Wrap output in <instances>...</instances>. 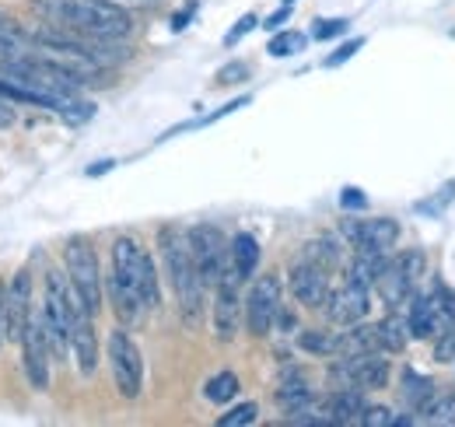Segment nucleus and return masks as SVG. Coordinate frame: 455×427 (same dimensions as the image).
I'll return each instance as SVG.
<instances>
[{"label": "nucleus", "instance_id": "f03ea898", "mask_svg": "<svg viewBox=\"0 0 455 427\" xmlns=\"http://www.w3.org/2000/svg\"><path fill=\"white\" fill-rule=\"evenodd\" d=\"M43 11L53 25L92 39H126L133 32L130 11L116 0H43Z\"/></svg>", "mask_w": 455, "mask_h": 427}, {"label": "nucleus", "instance_id": "4be33fe9", "mask_svg": "<svg viewBox=\"0 0 455 427\" xmlns=\"http://www.w3.org/2000/svg\"><path fill=\"white\" fill-rule=\"evenodd\" d=\"M375 333H379V347H382V354H403V350H406L410 329H406V319H399L396 312L386 316L382 322H375Z\"/></svg>", "mask_w": 455, "mask_h": 427}, {"label": "nucleus", "instance_id": "39448f33", "mask_svg": "<svg viewBox=\"0 0 455 427\" xmlns=\"http://www.w3.org/2000/svg\"><path fill=\"white\" fill-rule=\"evenodd\" d=\"M389 358H382V350L371 354H340L330 368V382L337 389H386L389 385Z\"/></svg>", "mask_w": 455, "mask_h": 427}, {"label": "nucleus", "instance_id": "72a5a7b5", "mask_svg": "<svg viewBox=\"0 0 455 427\" xmlns=\"http://www.w3.org/2000/svg\"><path fill=\"white\" fill-rule=\"evenodd\" d=\"M347 32V18H333V21H315L312 36L315 39H333V36H343Z\"/></svg>", "mask_w": 455, "mask_h": 427}, {"label": "nucleus", "instance_id": "dca6fc26", "mask_svg": "<svg viewBox=\"0 0 455 427\" xmlns=\"http://www.w3.org/2000/svg\"><path fill=\"white\" fill-rule=\"evenodd\" d=\"M364 410V396L361 389H337L330 392L323 403H319V414H323V424H354Z\"/></svg>", "mask_w": 455, "mask_h": 427}, {"label": "nucleus", "instance_id": "58836bf2", "mask_svg": "<svg viewBox=\"0 0 455 427\" xmlns=\"http://www.w3.org/2000/svg\"><path fill=\"white\" fill-rule=\"evenodd\" d=\"M4 294H7V284L0 280V347L7 343V302H4Z\"/></svg>", "mask_w": 455, "mask_h": 427}, {"label": "nucleus", "instance_id": "bb28decb", "mask_svg": "<svg viewBox=\"0 0 455 427\" xmlns=\"http://www.w3.org/2000/svg\"><path fill=\"white\" fill-rule=\"evenodd\" d=\"M235 392H238V375L235 372H218L207 385H204V396H207L211 403H218V407L231 403Z\"/></svg>", "mask_w": 455, "mask_h": 427}, {"label": "nucleus", "instance_id": "5701e85b", "mask_svg": "<svg viewBox=\"0 0 455 427\" xmlns=\"http://www.w3.org/2000/svg\"><path fill=\"white\" fill-rule=\"evenodd\" d=\"M399 392H403V403L413 407V410H420L424 403H431V399L438 396V392H435V382H431L427 375H417V372H410V368L403 372V389H399Z\"/></svg>", "mask_w": 455, "mask_h": 427}, {"label": "nucleus", "instance_id": "ddd939ff", "mask_svg": "<svg viewBox=\"0 0 455 427\" xmlns=\"http://www.w3.org/2000/svg\"><path fill=\"white\" fill-rule=\"evenodd\" d=\"M21 354H25V375H28V385L32 389H50V343H46V333H43V319L32 316L25 336H21Z\"/></svg>", "mask_w": 455, "mask_h": 427}, {"label": "nucleus", "instance_id": "9b49d317", "mask_svg": "<svg viewBox=\"0 0 455 427\" xmlns=\"http://www.w3.org/2000/svg\"><path fill=\"white\" fill-rule=\"evenodd\" d=\"M368 298H371V287L364 280H357V277H347L337 291H330L326 312L337 326H354V322H361L368 316V309H371Z\"/></svg>", "mask_w": 455, "mask_h": 427}, {"label": "nucleus", "instance_id": "393cba45", "mask_svg": "<svg viewBox=\"0 0 455 427\" xmlns=\"http://www.w3.org/2000/svg\"><path fill=\"white\" fill-rule=\"evenodd\" d=\"M28 46H32V36H25V32H21V25L0 11V56L25 53Z\"/></svg>", "mask_w": 455, "mask_h": 427}, {"label": "nucleus", "instance_id": "aec40b11", "mask_svg": "<svg viewBox=\"0 0 455 427\" xmlns=\"http://www.w3.org/2000/svg\"><path fill=\"white\" fill-rule=\"evenodd\" d=\"M371 350H382L375 326L354 322V326H347L340 336H337V358H340V354H371Z\"/></svg>", "mask_w": 455, "mask_h": 427}, {"label": "nucleus", "instance_id": "f704fd0d", "mask_svg": "<svg viewBox=\"0 0 455 427\" xmlns=\"http://www.w3.org/2000/svg\"><path fill=\"white\" fill-rule=\"evenodd\" d=\"M245 77H249V67L245 63H228V67L218 70V85H238Z\"/></svg>", "mask_w": 455, "mask_h": 427}, {"label": "nucleus", "instance_id": "cd10ccee", "mask_svg": "<svg viewBox=\"0 0 455 427\" xmlns=\"http://www.w3.org/2000/svg\"><path fill=\"white\" fill-rule=\"evenodd\" d=\"M298 343H301V350H308V354L337 358V336H330V333H323V329H308V333H301Z\"/></svg>", "mask_w": 455, "mask_h": 427}, {"label": "nucleus", "instance_id": "f8f14e48", "mask_svg": "<svg viewBox=\"0 0 455 427\" xmlns=\"http://www.w3.org/2000/svg\"><path fill=\"white\" fill-rule=\"evenodd\" d=\"M287 287H291V294H294L298 305H305V309H326V298H330V270L312 263V260H301L298 267H291Z\"/></svg>", "mask_w": 455, "mask_h": 427}, {"label": "nucleus", "instance_id": "a19ab883", "mask_svg": "<svg viewBox=\"0 0 455 427\" xmlns=\"http://www.w3.org/2000/svg\"><path fill=\"white\" fill-rule=\"evenodd\" d=\"M287 14H291V4H284V7L277 11V14H270V18L263 21V25H267V28H281V25L287 21Z\"/></svg>", "mask_w": 455, "mask_h": 427}, {"label": "nucleus", "instance_id": "412c9836", "mask_svg": "<svg viewBox=\"0 0 455 427\" xmlns=\"http://www.w3.org/2000/svg\"><path fill=\"white\" fill-rule=\"evenodd\" d=\"M406 329L413 340H427L435 333V312L427 294H410V312H406Z\"/></svg>", "mask_w": 455, "mask_h": 427}, {"label": "nucleus", "instance_id": "f257e3e1", "mask_svg": "<svg viewBox=\"0 0 455 427\" xmlns=\"http://www.w3.org/2000/svg\"><path fill=\"white\" fill-rule=\"evenodd\" d=\"M158 246H162V260H165V273H169L172 280V291L179 298L182 322L189 329H196L200 319H204V309H207V284H204L200 270L193 263L189 235L182 228H162L158 231Z\"/></svg>", "mask_w": 455, "mask_h": 427}, {"label": "nucleus", "instance_id": "e433bc0d", "mask_svg": "<svg viewBox=\"0 0 455 427\" xmlns=\"http://www.w3.org/2000/svg\"><path fill=\"white\" fill-rule=\"evenodd\" d=\"M361 46H364V39H350V43H343L340 50H337V53L330 56V60H326V67H340L343 60H350V56L357 53Z\"/></svg>", "mask_w": 455, "mask_h": 427}, {"label": "nucleus", "instance_id": "4c0bfd02", "mask_svg": "<svg viewBox=\"0 0 455 427\" xmlns=\"http://www.w3.org/2000/svg\"><path fill=\"white\" fill-rule=\"evenodd\" d=\"M340 204H343V211H361L368 200H364V193L361 189H354V186H347L340 193Z\"/></svg>", "mask_w": 455, "mask_h": 427}, {"label": "nucleus", "instance_id": "9d476101", "mask_svg": "<svg viewBox=\"0 0 455 427\" xmlns=\"http://www.w3.org/2000/svg\"><path fill=\"white\" fill-rule=\"evenodd\" d=\"M238 284L242 277L235 273V267L228 263V270L221 273V280L214 284L218 298H214V336L221 343H231L238 333V312H242V298H238Z\"/></svg>", "mask_w": 455, "mask_h": 427}, {"label": "nucleus", "instance_id": "7c9ffc66", "mask_svg": "<svg viewBox=\"0 0 455 427\" xmlns=\"http://www.w3.org/2000/svg\"><path fill=\"white\" fill-rule=\"evenodd\" d=\"M256 417H259V407H256V403H238L235 410H228L225 417H218V424L242 427V424H256Z\"/></svg>", "mask_w": 455, "mask_h": 427}, {"label": "nucleus", "instance_id": "c9c22d12", "mask_svg": "<svg viewBox=\"0 0 455 427\" xmlns=\"http://www.w3.org/2000/svg\"><path fill=\"white\" fill-rule=\"evenodd\" d=\"M256 25H259V18H256V14H245V18H242V21H238V25H235V28L225 36V43H228V46H235V43H238L242 36H249Z\"/></svg>", "mask_w": 455, "mask_h": 427}, {"label": "nucleus", "instance_id": "2eb2a0df", "mask_svg": "<svg viewBox=\"0 0 455 427\" xmlns=\"http://www.w3.org/2000/svg\"><path fill=\"white\" fill-rule=\"evenodd\" d=\"M92 319L95 316L88 309H81L74 316V326H70V354L77 358V368H81L84 378H92V375L99 372V336H95Z\"/></svg>", "mask_w": 455, "mask_h": 427}, {"label": "nucleus", "instance_id": "1a4fd4ad", "mask_svg": "<svg viewBox=\"0 0 455 427\" xmlns=\"http://www.w3.org/2000/svg\"><path fill=\"white\" fill-rule=\"evenodd\" d=\"M340 231L354 249H371V253H389L399 242V224L393 217H368V221L343 217Z\"/></svg>", "mask_w": 455, "mask_h": 427}, {"label": "nucleus", "instance_id": "a211bd4d", "mask_svg": "<svg viewBox=\"0 0 455 427\" xmlns=\"http://www.w3.org/2000/svg\"><path fill=\"white\" fill-rule=\"evenodd\" d=\"M109 302H113L116 316L123 326H133V322L140 319V312H144V302H140V294L130 287V284H123L119 277H109Z\"/></svg>", "mask_w": 455, "mask_h": 427}, {"label": "nucleus", "instance_id": "20e7f679", "mask_svg": "<svg viewBox=\"0 0 455 427\" xmlns=\"http://www.w3.org/2000/svg\"><path fill=\"white\" fill-rule=\"evenodd\" d=\"M63 263H67V277H70V287L77 291L81 305L99 316L102 312V267H99V253L95 246L84 238V235H74L67 238L63 246Z\"/></svg>", "mask_w": 455, "mask_h": 427}, {"label": "nucleus", "instance_id": "6ab92c4d", "mask_svg": "<svg viewBox=\"0 0 455 427\" xmlns=\"http://www.w3.org/2000/svg\"><path fill=\"white\" fill-rule=\"evenodd\" d=\"M228 249H231V267L235 273L242 277V280H249L256 267H259V242L249 235V231H238L231 242H228Z\"/></svg>", "mask_w": 455, "mask_h": 427}, {"label": "nucleus", "instance_id": "0eeeda50", "mask_svg": "<svg viewBox=\"0 0 455 427\" xmlns=\"http://www.w3.org/2000/svg\"><path fill=\"white\" fill-rule=\"evenodd\" d=\"M189 253H193V263L200 270L204 284L214 287L221 280V273L231 263V249H228V238L221 235L218 224H193L189 231Z\"/></svg>", "mask_w": 455, "mask_h": 427}, {"label": "nucleus", "instance_id": "f3484780", "mask_svg": "<svg viewBox=\"0 0 455 427\" xmlns=\"http://www.w3.org/2000/svg\"><path fill=\"white\" fill-rule=\"evenodd\" d=\"M375 287H379V294H382V302L396 312L403 302H410V294H413V284L406 280V273L399 270L396 260H386V267L379 270V277H375Z\"/></svg>", "mask_w": 455, "mask_h": 427}, {"label": "nucleus", "instance_id": "7ed1b4c3", "mask_svg": "<svg viewBox=\"0 0 455 427\" xmlns=\"http://www.w3.org/2000/svg\"><path fill=\"white\" fill-rule=\"evenodd\" d=\"M113 273L123 280V284H130V287L140 294L144 309H158V305H162L158 267H155V260L140 249L137 238L119 235V238L113 242Z\"/></svg>", "mask_w": 455, "mask_h": 427}, {"label": "nucleus", "instance_id": "c756f323", "mask_svg": "<svg viewBox=\"0 0 455 427\" xmlns=\"http://www.w3.org/2000/svg\"><path fill=\"white\" fill-rule=\"evenodd\" d=\"M305 43H308V39H305L301 32H281V36H274V39H270V46H267V50H270V56H277V60H281V56H294L298 50H305Z\"/></svg>", "mask_w": 455, "mask_h": 427}, {"label": "nucleus", "instance_id": "a878e982", "mask_svg": "<svg viewBox=\"0 0 455 427\" xmlns=\"http://www.w3.org/2000/svg\"><path fill=\"white\" fill-rule=\"evenodd\" d=\"M305 260H312V263H319V267H326V270L340 267V242H337L333 235H323V238L308 242Z\"/></svg>", "mask_w": 455, "mask_h": 427}, {"label": "nucleus", "instance_id": "ea45409f", "mask_svg": "<svg viewBox=\"0 0 455 427\" xmlns=\"http://www.w3.org/2000/svg\"><path fill=\"white\" fill-rule=\"evenodd\" d=\"M14 123V109H11V99L0 92V126H11Z\"/></svg>", "mask_w": 455, "mask_h": 427}, {"label": "nucleus", "instance_id": "473e14b6", "mask_svg": "<svg viewBox=\"0 0 455 427\" xmlns=\"http://www.w3.org/2000/svg\"><path fill=\"white\" fill-rule=\"evenodd\" d=\"M435 361H442V365L455 361V326L452 329H442V340L435 347Z\"/></svg>", "mask_w": 455, "mask_h": 427}, {"label": "nucleus", "instance_id": "2f4dec72", "mask_svg": "<svg viewBox=\"0 0 455 427\" xmlns=\"http://www.w3.org/2000/svg\"><path fill=\"white\" fill-rule=\"evenodd\" d=\"M357 424H364V427H396V414H393L389 407H364V410H361V417H357Z\"/></svg>", "mask_w": 455, "mask_h": 427}, {"label": "nucleus", "instance_id": "6e6552de", "mask_svg": "<svg viewBox=\"0 0 455 427\" xmlns=\"http://www.w3.org/2000/svg\"><path fill=\"white\" fill-rule=\"evenodd\" d=\"M281 312V277L277 273H263L245 298V326L252 336H267L274 329V319Z\"/></svg>", "mask_w": 455, "mask_h": 427}, {"label": "nucleus", "instance_id": "4468645a", "mask_svg": "<svg viewBox=\"0 0 455 427\" xmlns=\"http://www.w3.org/2000/svg\"><path fill=\"white\" fill-rule=\"evenodd\" d=\"M4 302H7V340H11V343H21L28 322L36 316V312H32V273H28V270H18V273L11 277Z\"/></svg>", "mask_w": 455, "mask_h": 427}, {"label": "nucleus", "instance_id": "423d86ee", "mask_svg": "<svg viewBox=\"0 0 455 427\" xmlns=\"http://www.w3.org/2000/svg\"><path fill=\"white\" fill-rule=\"evenodd\" d=\"M109 368H113V382L123 399H137L144 389V358L140 347L133 343V336L119 326L109 333Z\"/></svg>", "mask_w": 455, "mask_h": 427}, {"label": "nucleus", "instance_id": "b1692460", "mask_svg": "<svg viewBox=\"0 0 455 427\" xmlns=\"http://www.w3.org/2000/svg\"><path fill=\"white\" fill-rule=\"evenodd\" d=\"M427 302H431V312H435V329H438V333H442V329H452L455 326V294L442 284V280L431 287Z\"/></svg>", "mask_w": 455, "mask_h": 427}, {"label": "nucleus", "instance_id": "c85d7f7f", "mask_svg": "<svg viewBox=\"0 0 455 427\" xmlns=\"http://www.w3.org/2000/svg\"><path fill=\"white\" fill-rule=\"evenodd\" d=\"M399 263V270L406 273V280L410 284H417L420 277H424V270H427V256L420 253V249H406V253H399V256H393Z\"/></svg>", "mask_w": 455, "mask_h": 427}]
</instances>
